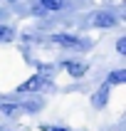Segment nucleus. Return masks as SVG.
Wrapping results in <instances>:
<instances>
[{
  "mask_svg": "<svg viewBox=\"0 0 126 131\" xmlns=\"http://www.w3.org/2000/svg\"><path fill=\"white\" fill-rule=\"evenodd\" d=\"M87 22L91 27H99V30H109L116 25V15L114 13H106V10H99V13H91L87 17Z\"/></svg>",
  "mask_w": 126,
  "mask_h": 131,
  "instance_id": "f257e3e1",
  "label": "nucleus"
},
{
  "mask_svg": "<svg viewBox=\"0 0 126 131\" xmlns=\"http://www.w3.org/2000/svg\"><path fill=\"white\" fill-rule=\"evenodd\" d=\"M50 42L67 47V50H89V42H84L82 37H74V35H52Z\"/></svg>",
  "mask_w": 126,
  "mask_h": 131,
  "instance_id": "f03ea898",
  "label": "nucleus"
},
{
  "mask_svg": "<svg viewBox=\"0 0 126 131\" xmlns=\"http://www.w3.org/2000/svg\"><path fill=\"white\" fill-rule=\"evenodd\" d=\"M42 87H50V79H44L42 74H35V77H30L27 82H22L20 87H17V92H20V94H30V92H40Z\"/></svg>",
  "mask_w": 126,
  "mask_h": 131,
  "instance_id": "7ed1b4c3",
  "label": "nucleus"
},
{
  "mask_svg": "<svg viewBox=\"0 0 126 131\" xmlns=\"http://www.w3.org/2000/svg\"><path fill=\"white\" fill-rule=\"evenodd\" d=\"M62 67H64L72 77H77V79L87 74V64H84V62H77V59H67V62H62Z\"/></svg>",
  "mask_w": 126,
  "mask_h": 131,
  "instance_id": "20e7f679",
  "label": "nucleus"
},
{
  "mask_svg": "<svg viewBox=\"0 0 126 131\" xmlns=\"http://www.w3.org/2000/svg\"><path fill=\"white\" fill-rule=\"evenodd\" d=\"M106 102H109V84H101L96 89V94L91 96V104L96 109H101V106H106Z\"/></svg>",
  "mask_w": 126,
  "mask_h": 131,
  "instance_id": "39448f33",
  "label": "nucleus"
},
{
  "mask_svg": "<svg viewBox=\"0 0 126 131\" xmlns=\"http://www.w3.org/2000/svg\"><path fill=\"white\" fill-rule=\"evenodd\" d=\"M40 7L44 13H57V10H64L67 3L64 0H40Z\"/></svg>",
  "mask_w": 126,
  "mask_h": 131,
  "instance_id": "423d86ee",
  "label": "nucleus"
},
{
  "mask_svg": "<svg viewBox=\"0 0 126 131\" xmlns=\"http://www.w3.org/2000/svg\"><path fill=\"white\" fill-rule=\"evenodd\" d=\"M126 82V69H114V72L106 77V84L114 87V84H124Z\"/></svg>",
  "mask_w": 126,
  "mask_h": 131,
  "instance_id": "0eeeda50",
  "label": "nucleus"
},
{
  "mask_svg": "<svg viewBox=\"0 0 126 131\" xmlns=\"http://www.w3.org/2000/svg\"><path fill=\"white\" fill-rule=\"evenodd\" d=\"M17 111H20V104H10V102L0 104V114H5V116H15Z\"/></svg>",
  "mask_w": 126,
  "mask_h": 131,
  "instance_id": "6e6552de",
  "label": "nucleus"
},
{
  "mask_svg": "<svg viewBox=\"0 0 126 131\" xmlns=\"http://www.w3.org/2000/svg\"><path fill=\"white\" fill-rule=\"evenodd\" d=\"M20 109H25V111H40V109H42V99H32V102H25V104H20Z\"/></svg>",
  "mask_w": 126,
  "mask_h": 131,
  "instance_id": "1a4fd4ad",
  "label": "nucleus"
},
{
  "mask_svg": "<svg viewBox=\"0 0 126 131\" xmlns=\"http://www.w3.org/2000/svg\"><path fill=\"white\" fill-rule=\"evenodd\" d=\"M13 37H15L13 27H7V25H0V42H10Z\"/></svg>",
  "mask_w": 126,
  "mask_h": 131,
  "instance_id": "9d476101",
  "label": "nucleus"
},
{
  "mask_svg": "<svg viewBox=\"0 0 126 131\" xmlns=\"http://www.w3.org/2000/svg\"><path fill=\"white\" fill-rule=\"evenodd\" d=\"M116 52L119 54H126V37H119L116 40Z\"/></svg>",
  "mask_w": 126,
  "mask_h": 131,
  "instance_id": "9b49d317",
  "label": "nucleus"
},
{
  "mask_svg": "<svg viewBox=\"0 0 126 131\" xmlns=\"http://www.w3.org/2000/svg\"><path fill=\"white\" fill-rule=\"evenodd\" d=\"M50 131H67V129H62V126H52Z\"/></svg>",
  "mask_w": 126,
  "mask_h": 131,
  "instance_id": "f8f14e48",
  "label": "nucleus"
}]
</instances>
